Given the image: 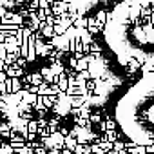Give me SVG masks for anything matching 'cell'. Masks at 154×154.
Listing matches in <instances>:
<instances>
[{
	"instance_id": "6da1fadb",
	"label": "cell",
	"mask_w": 154,
	"mask_h": 154,
	"mask_svg": "<svg viewBox=\"0 0 154 154\" xmlns=\"http://www.w3.org/2000/svg\"><path fill=\"white\" fill-rule=\"evenodd\" d=\"M103 40L120 65L143 62L154 53V0H123L103 29Z\"/></svg>"
},
{
	"instance_id": "7a4b0ae2",
	"label": "cell",
	"mask_w": 154,
	"mask_h": 154,
	"mask_svg": "<svg viewBox=\"0 0 154 154\" xmlns=\"http://www.w3.org/2000/svg\"><path fill=\"white\" fill-rule=\"evenodd\" d=\"M120 131L136 145H154V76H143L125 89L114 105Z\"/></svg>"
}]
</instances>
